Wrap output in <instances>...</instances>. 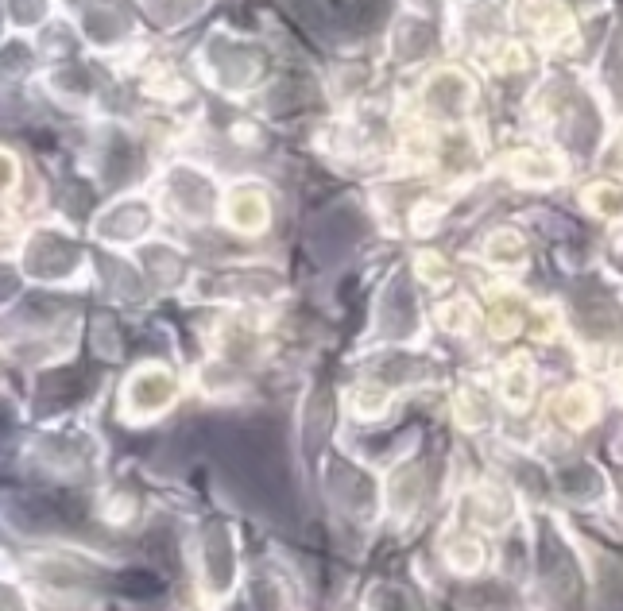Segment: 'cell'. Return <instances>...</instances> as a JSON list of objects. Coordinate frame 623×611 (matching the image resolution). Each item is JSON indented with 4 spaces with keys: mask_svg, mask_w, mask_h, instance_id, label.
<instances>
[{
    "mask_svg": "<svg viewBox=\"0 0 623 611\" xmlns=\"http://www.w3.org/2000/svg\"><path fill=\"white\" fill-rule=\"evenodd\" d=\"M465 101H469V82L461 78V74H438L430 86H426V105L434 109V113H442V117H457L461 109H465Z\"/></svg>",
    "mask_w": 623,
    "mask_h": 611,
    "instance_id": "cell-1",
    "label": "cell"
},
{
    "mask_svg": "<svg viewBox=\"0 0 623 611\" xmlns=\"http://www.w3.org/2000/svg\"><path fill=\"white\" fill-rule=\"evenodd\" d=\"M608 86L616 89V97L623 101V35L620 43L612 47V55H608Z\"/></svg>",
    "mask_w": 623,
    "mask_h": 611,
    "instance_id": "cell-2",
    "label": "cell"
},
{
    "mask_svg": "<svg viewBox=\"0 0 623 611\" xmlns=\"http://www.w3.org/2000/svg\"><path fill=\"white\" fill-rule=\"evenodd\" d=\"M4 182H12V163H8V159H0V186H4Z\"/></svg>",
    "mask_w": 623,
    "mask_h": 611,
    "instance_id": "cell-3",
    "label": "cell"
}]
</instances>
